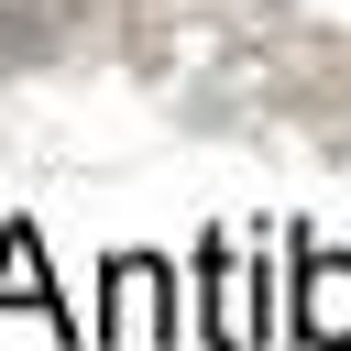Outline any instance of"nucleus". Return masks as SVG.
<instances>
[{
	"instance_id": "obj_1",
	"label": "nucleus",
	"mask_w": 351,
	"mask_h": 351,
	"mask_svg": "<svg viewBox=\"0 0 351 351\" xmlns=\"http://www.w3.org/2000/svg\"><path fill=\"white\" fill-rule=\"evenodd\" d=\"M99 285H110V296H99V340H143V351H176V340H186L176 263H154V252H121Z\"/></svg>"
},
{
	"instance_id": "obj_2",
	"label": "nucleus",
	"mask_w": 351,
	"mask_h": 351,
	"mask_svg": "<svg viewBox=\"0 0 351 351\" xmlns=\"http://www.w3.org/2000/svg\"><path fill=\"white\" fill-rule=\"evenodd\" d=\"M285 329H296L307 351H351V252L296 241V296H285Z\"/></svg>"
},
{
	"instance_id": "obj_3",
	"label": "nucleus",
	"mask_w": 351,
	"mask_h": 351,
	"mask_svg": "<svg viewBox=\"0 0 351 351\" xmlns=\"http://www.w3.org/2000/svg\"><path fill=\"white\" fill-rule=\"evenodd\" d=\"M0 307H33L55 340H77V318L55 307V285H44V241H33V219H11L0 230Z\"/></svg>"
}]
</instances>
